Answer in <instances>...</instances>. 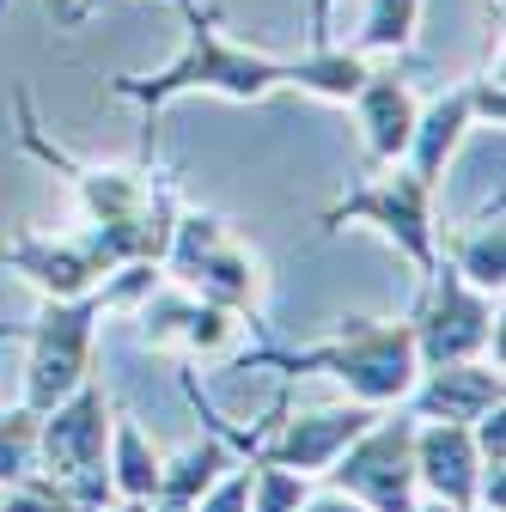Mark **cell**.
I'll return each mask as SVG.
<instances>
[{
    "mask_svg": "<svg viewBox=\"0 0 506 512\" xmlns=\"http://www.w3.org/2000/svg\"><path fill=\"white\" fill-rule=\"evenodd\" d=\"M324 232L342 226H372L378 238H391L403 250V263L415 269V281L433 275L439 263V220H433V183H421L403 159L397 165H378V177L342 189V196L318 214Z\"/></svg>",
    "mask_w": 506,
    "mask_h": 512,
    "instance_id": "5b68a950",
    "label": "cell"
},
{
    "mask_svg": "<svg viewBox=\"0 0 506 512\" xmlns=\"http://www.w3.org/2000/svg\"><path fill=\"white\" fill-rule=\"evenodd\" d=\"M500 116H506L500 74H470V80L446 86L439 98H427V104L415 110V135H409V147H403V165H409L421 183L439 189V177H446V165L458 159L464 135H470V128H482V122L500 128Z\"/></svg>",
    "mask_w": 506,
    "mask_h": 512,
    "instance_id": "30bf717a",
    "label": "cell"
},
{
    "mask_svg": "<svg viewBox=\"0 0 506 512\" xmlns=\"http://www.w3.org/2000/svg\"><path fill=\"white\" fill-rule=\"evenodd\" d=\"M311 482H318V476H299V470L250 458V512H299V500L311 494Z\"/></svg>",
    "mask_w": 506,
    "mask_h": 512,
    "instance_id": "44dd1931",
    "label": "cell"
},
{
    "mask_svg": "<svg viewBox=\"0 0 506 512\" xmlns=\"http://www.w3.org/2000/svg\"><path fill=\"white\" fill-rule=\"evenodd\" d=\"M470 512H482V506H470Z\"/></svg>",
    "mask_w": 506,
    "mask_h": 512,
    "instance_id": "83f0119b",
    "label": "cell"
},
{
    "mask_svg": "<svg viewBox=\"0 0 506 512\" xmlns=\"http://www.w3.org/2000/svg\"><path fill=\"white\" fill-rule=\"evenodd\" d=\"M0 263H7L13 275H25L43 299H80L92 287H104L110 263H104V250L74 232V238H49V232H31L19 226L7 244H0Z\"/></svg>",
    "mask_w": 506,
    "mask_h": 512,
    "instance_id": "8fae6325",
    "label": "cell"
},
{
    "mask_svg": "<svg viewBox=\"0 0 506 512\" xmlns=\"http://www.w3.org/2000/svg\"><path fill=\"white\" fill-rule=\"evenodd\" d=\"M0 7H7V0H0ZM49 7H55V19H61V25H80V19L98 7V0H49Z\"/></svg>",
    "mask_w": 506,
    "mask_h": 512,
    "instance_id": "d4e9b609",
    "label": "cell"
},
{
    "mask_svg": "<svg viewBox=\"0 0 506 512\" xmlns=\"http://www.w3.org/2000/svg\"><path fill=\"white\" fill-rule=\"evenodd\" d=\"M330 488L354 494L366 512H409L421 500V482H415V415H372L348 452L324 470Z\"/></svg>",
    "mask_w": 506,
    "mask_h": 512,
    "instance_id": "ba28073f",
    "label": "cell"
},
{
    "mask_svg": "<svg viewBox=\"0 0 506 512\" xmlns=\"http://www.w3.org/2000/svg\"><path fill=\"white\" fill-rule=\"evenodd\" d=\"M189 512H250V458H232Z\"/></svg>",
    "mask_w": 506,
    "mask_h": 512,
    "instance_id": "7402d4cb",
    "label": "cell"
},
{
    "mask_svg": "<svg viewBox=\"0 0 506 512\" xmlns=\"http://www.w3.org/2000/svg\"><path fill=\"white\" fill-rule=\"evenodd\" d=\"M110 415H116V403H110V391L98 378H86L80 391H68L55 409L37 415V470L49 482H61L86 512H98L110 500V470H104Z\"/></svg>",
    "mask_w": 506,
    "mask_h": 512,
    "instance_id": "8992f818",
    "label": "cell"
},
{
    "mask_svg": "<svg viewBox=\"0 0 506 512\" xmlns=\"http://www.w3.org/2000/svg\"><path fill=\"white\" fill-rule=\"evenodd\" d=\"M177 19H183V49L165 61L159 74H116L110 98L141 104L147 122H153L159 110H171L177 98H196V92L226 98V104H263V98L287 92V55L232 43L220 31V7L177 0Z\"/></svg>",
    "mask_w": 506,
    "mask_h": 512,
    "instance_id": "7a4b0ae2",
    "label": "cell"
},
{
    "mask_svg": "<svg viewBox=\"0 0 506 512\" xmlns=\"http://www.w3.org/2000/svg\"><path fill=\"white\" fill-rule=\"evenodd\" d=\"M415 482L446 506H476L482 452L470 439V421H415Z\"/></svg>",
    "mask_w": 506,
    "mask_h": 512,
    "instance_id": "5bb4252c",
    "label": "cell"
},
{
    "mask_svg": "<svg viewBox=\"0 0 506 512\" xmlns=\"http://www.w3.org/2000/svg\"><path fill=\"white\" fill-rule=\"evenodd\" d=\"M7 336H19V330H13V324H0V342H7Z\"/></svg>",
    "mask_w": 506,
    "mask_h": 512,
    "instance_id": "4316f807",
    "label": "cell"
},
{
    "mask_svg": "<svg viewBox=\"0 0 506 512\" xmlns=\"http://www.w3.org/2000/svg\"><path fill=\"white\" fill-rule=\"evenodd\" d=\"M415 37H421V0H366V19H360L354 49H360L366 61H372V55L397 61V55L415 49Z\"/></svg>",
    "mask_w": 506,
    "mask_h": 512,
    "instance_id": "d6986e66",
    "label": "cell"
},
{
    "mask_svg": "<svg viewBox=\"0 0 506 512\" xmlns=\"http://www.w3.org/2000/svg\"><path fill=\"white\" fill-rule=\"evenodd\" d=\"M104 470H110V500L116 506H135V500H153L159 494V470H165V458H159V445L141 433V421L135 415H110V458H104Z\"/></svg>",
    "mask_w": 506,
    "mask_h": 512,
    "instance_id": "2e32d148",
    "label": "cell"
},
{
    "mask_svg": "<svg viewBox=\"0 0 506 512\" xmlns=\"http://www.w3.org/2000/svg\"><path fill=\"white\" fill-rule=\"evenodd\" d=\"M348 110H354V128H360L366 159H372V165H397L403 147H409V135H415L421 98H415V86L403 80V68H372V74L360 80V92L348 98Z\"/></svg>",
    "mask_w": 506,
    "mask_h": 512,
    "instance_id": "4fadbf2b",
    "label": "cell"
},
{
    "mask_svg": "<svg viewBox=\"0 0 506 512\" xmlns=\"http://www.w3.org/2000/svg\"><path fill=\"white\" fill-rule=\"evenodd\" d=\"M409 336L421 366L482 360L488 348L500 360V293L470 287L452 263H433V275L421 281V305L409 311Z\"/></svg>",
    "mask_w": 506,
    "mask_h": 512,
    "instance_id": "52a82bcc",
    "label": "cell"
},
{
    "mask_svg": "<svg viewBox=\"0 0 506 512\" xmlns=\"http://www.w3.org/2000/svg\"><path fill=\"white\" fill-rule=\"evenodd\" d=\"M342 0H305V43H330V19Z\"/></svg>",
    "mask_w": 506,
    "mask_h": 512,
    "instance_id": "cb8c5ba5",
    "label": "cell"
},
{
    "mask_svg": "<svg viewBox=\"0 0 506 512\" xmlns=\"http://www.w3.org/2000/svg\"><path fill=\"white\" fill-rule=\"evenodd\" d=\"M439 263H452L470 287H482V293H500L506 287V232H500V196H494V208H482V220L476 226H464V232H446V256Z\"/></svg>",
    "mask_w": 506,
    "mask_h": 512,
    "instance_id": "ac0fdd59",
    "label": "cell"
},
{
    "mask_svg": "<svg viewBox=\"0 0 506 512\" xmlns=\"http://www.w3.org/2000/svg\"><path fill=\"white\" fill-rule=\"evenodd\" d=\"M409 512H464V506H446V500H433V494H427V500H415Z\"/></svg>",
    "mask_w": 506,
    "mask_h": 512,
    "instance_id": "484cf974",
    "label": "cell"
},
{
    "mask_svg": "<svg viewBox=\"0 0 506 512\" xmlns=\"http://www.w3.org/2000/svg\"><path fill=\"white\" fill-rule=\"evenodd\" d=\"M494 403H506V378L488 360H446V366H421L409 397L397 409H409L415 421H476Z\"/></svg>",
    "mask_w": 506,
    "mask_h": 512,
    "instance_id": "7c38bea8",
    "label": "cell"
},
{
    "mask_svg": "<svg viewBox=\"0 0 506 512\" xmlns=\"http://www.w3.org/2000/svg\"><path fill=\"white\" fill-rule=\"evenodd\" d=\"M135 317H141V336H147V348H183V354H220L226 342H232V330H238V317L232 311H220V305H208V299H196V293H147L141 305H135Z\"/></svg>",
    "mask_w": 506,
    "mask_h": 512,
    "instance_id": "9a60e30c",
    "label": "cell"
},
{
    "mask_svg": "<svg viewBox=\"0 0 506 512\" xmlns=\"http://www.w3.org/2000/svg\"><path fill=\"white\" fill-rule=\"evenodd\" d=\"M159 269L232 317H257L263 311V263L220 214H196V208H177V226H171V244L159 256Z\"/></svg>",
    "mask_w": 506,
    "mask_h": 512,
    "instance_id": "277c9868",
    "label": "cell"
},
{
    "mask_svg": "<svg viewBox=\"0 0 506 512\" xmlns=\"http://www.w3.org/2000/svg\"><path fill=\"white\" fill-rule=\"evenodd\" d=\"M244 366H281L287 378L299 372H330L342 391L366 409H397L409 397V384L421 372L409 317H342L324 342L305 348H257L244 354Z\"/></svg>",
    "mask_w": 506,
    "mask_h": 512,
    "instance_id": "3957f363",
    "label": "cell"
},
{
    "mask_svg": "<svg viewBox=\"0 0 506 512\" xmlns=\"http://www.w3.org/2000/svg\"><path fill=\"white\" fill-rule=\"evenodd\" d=\"M372 415L378 409H366V403H336V409H311V415H287V403H275L257 433L238 439V452L281 464V470H299V476H324Z\"/></svg>",
    "mask_w": 506,
    "mask_h": 512,
    "instance_id": "9c48e42d",
    "label": "cell"
},
{
    "mask_svg": "<svg viewBox=\"0 0 506 512\" xmlns=\"http://www.w3.org/2000/svg\"><path fill=\"white\" fill-rule=\"evenodd\" d=\"M13 110H19L13 141L74 183V196L86 208V238L104 250V263L110 269L159 263L165 244H171V226H177V189L147 165H98V159H74L68 147H55L37 122L31 92H13Z\"/></svg>",
    "mask_w": 506,
    "mask_h": 512,
    "instance_id": "6da1fadb",
    "label": "cell"
},
{
    "mask_svg": "<svg viewBox=\"0 0 506 512\" xmlns=\"http://www.w3.org/2000/svg\"><path fill=\"white\" fill-rule=\"evenodd\" d=\"M37 476V409H0V488Z\"/></svg>",
    "mask_w": 506,
    "mask_h": 512,
    "instance_id": "ffe728a7",
    "label": "cell"
},
{
    "mask_svg": "<svg viewBox=\"0 0 506 512\" xmlns=\"http://www.w3.org/2000/svg\"><path fill=\"white\" fill-rule=\"evenodd\" d=\"M366 74L372 61L348 43H305V55H287V92H311L324 104H348Z\"/></svg>",
    "mask_w": 506,
    "mask_h": 512,
    "instance_id": "e0dca14e",
    "label": "cell"
},
{
    "mask_svg": "<svg viewBox=\"0 0 506 512\" xmlns=\"http://www.w3.org/2000/svg\"><path fill=\"white\" fill-rule=\"evenodd\" d=\"M299 512H366L354 494H342V488H311L305 500H299Z\"/></svg>",
    "mask_w": 506,
    "mask_h": 512,
    "instance_id": "603a6c76",
    "label": "cell"
}]
</instances>
